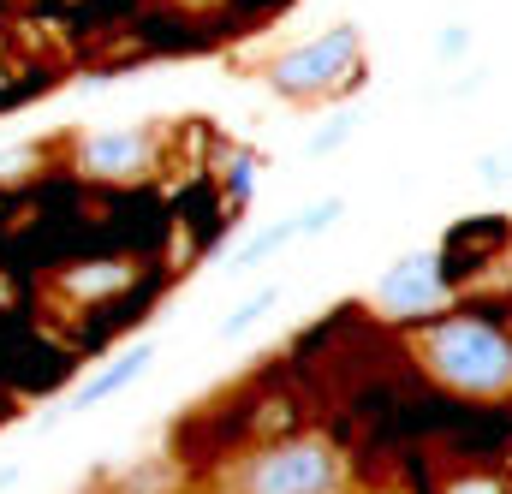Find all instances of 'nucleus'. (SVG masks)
<instances>
[{"label": "nucleus", "instance_id": "obj_13", "mask_svg": "<svg viewBox=\"0 0 512 494\" xmlns=\"http://www.w3.org/2000/svg\"><path fill=\"white\" fill-rule=\"evenodd\" d=\"M471 173L489 179V185H512V149H483V155L471 161Z\"/></svg>", "mask_w": 512, "mask_h": 494}, {"label": "nucleus", "instance_id": "obj_14", "mask_svg": "<svg viewBox=\"0 0 512 494\" xmlns=\"http://www.w3.org/2000/svg\"><path fill=\"white\" fill-rule=\"evenodd\" d=\"M471 54V30L465 24H441L435 30V60H465Z\"/></svg>", "mask_w": 512, "mask_h": 494}, {"label": "nucleus", "instance_id": "obj_2", "mask_svg": "<svg viewBox=\"0 0 512 494\" xmlns=\"http://www.w3.org/2000/svg\"><path fill=\"white\" fill-rule=\"evenodd\" d=\"M358 66H364V30L358 24H334L322 30L316 42L304 48H286L280 60H268V90L286 96V102H322L346 84H358Z\"/></svg>", "mask_w": 512, "mask_h": 494}, {"label": "nucleus", "instance_id": "obj_15", "mask_svg": "<svg viewBox=\"0 0 512 494\" xmlns=\"http://www.w3.org/2000/svg\"><path fill=\"white\" fill-rule=\"evenodd\" d=\"M447 494H507V489H501L495 477H477V471H471V477H453V483H447Z\"/></svg>", "mask_w": 512, "mask_h": 494}, {"label": "nucleus", "instance_id": "obj_1", "mask_svg": "<svg viewBox=\"0 0 512 494\" xmlns=\"http://www.w3.org/2000/svg\"><path fill=\"white\" fill-rule=\"evenodd\" d=\"M417 358L465 399H512V334L489 316H441L417 334Z\"/></svg>", "mask_w": 512, "mask_h": 494}, {"label": "nucleus", "instance_id": "obj_3", "mask_svg": "<svg viewBox=\"0 0 512 494\" xmlns=\"http://www.w3.org/2000/svg\"><path fill=\"white\" fill-rule=\"evenodd\" d=\"M340 483H346V465L316 435L274 441L239 465V494H340Z\"/></svg>", "mask_w": 512, "mask_h": 494}, {"label": "nucleus", "instance_id": "obj_10", "mask_svg": "<svg viewBox=\"0 0 512 494\" xmlns=\"http://www.w3.org/2000/svg\"><path fill=\"white\" fill-rule=\"evenodd\" d=\"M340 209H346V197H322V203H310V209H298V233H304V239H316V233H328V227L340 221Z\"/></svg>", "mask_w": 512, "mask_h": 494}, {"label": "nucleus", "instance_id": "obj_16", "mask_svg": "<svg viewBox=\"0 0 512 494\" xmlns=\"http://www.w3.org/2000/svg\"><path fill=\"white\" fill-rule=\"evenodd\" d=\"M382 494H393V489H382Z\"/></svg>", "mask_w": 512, "mask_h": 494}, {"label": "nucleus", "instance_id": "obj_11", "mask_svg": "<svg viewBox=\"0 0 512 494\" xmlns=\"http://www.w3.org/2000/svg\"><path fill=\"white\" fill-rule=\"evenodd\" d=\"M167 483H173V465L167 459H143L137 477H126V494H167Z\"/></svg>", "mask_w": 512, "mask_h": 494}, {"label": "nucleus", "instance_id": "obj_12", "mask_svg": "<svg viewBox=\"0 0 512 494\" xmlns=\"http://www.w3.org/2000/svg\"><path fill=\"white\" fill-rule=\"evenodd\" d=\"M352 114H340V120H328L322 125V131H316V137H310V143H304V155H334V149H346V143H352Z\"/></svg>", "mask_w": 512, "mask_h": 494}, {"label": "nucleus", "instance_id": "obj_4", "mask_svg": "<svg viewBox=\"0 0 512 494\" xmlns=\"http://www.w3.org/2000/svg\"><path fill=\"white\" fill-rule=\"evenodd\" d=\"M370 298H376V310H387V316H429V310H441L453 298L447 256L441 250H405V256H393Z\"/></svg>", "mask_w": 512, "mask_h": 494}, {"label": "nucleus", "instance_id": "obj_9", "mask_svg": "<svg viewBox=\"0 0 512 494\" xmlns=\"http://www.w3.org/2000/svg\"><path fill=\"white\" fill-rule=\"evenodd\" d=\"M126 280H131L126 262H90V268H84V274H72L66 286H72V292H84V298H96V292H108V286H126Z\"/></svg>", "mask_w": 512, "mask_h": 494}, {"label": "nucleus", "instance_id": "obj_7", "mask_svg": "<svg viewBox=\"0 0 512 494\" xmlns=\"http://www.w3.org/2000/svg\"><path fill=\"white\" fill-rule=\"evenodd\" d=\"M292 239H304V233H298V215H286V221H274V227H262L256 239H245V245H239V256H233V274H245V268H256V262H268V256H280V250L292 245Z\"/></svg>", "mask_w": 512, "mask_h": 494}, {"label": "nucleus", "instance_id": "obj_8", "mask_svg": "<svg viewBox=\"0 0 512 494\" xmlns=\"http://www.w3.org/2000/svg\"><path fill=\"white\" fill-rule=\"evenodd\" d=\"M274 304H280V286H262V292H251V298H245V304H239V310L221 322V340H239V334H251V328L268 316V310H274Z\"/></svg>", "mask_w": 512, "mask_h": 494}, {"label": "nucleus", "instance_id": "obj_5", "mask_svg": "<svg viewBox=\"0 0 512 494\" xmlns=\"http://www.w3.org/2000/svg\"><path fill=\"white\" fill-rule=\"evenodd\" d=\"M155 125H114V131H90L78 143V167L90 179H143L155 167Z\"/></svg>", "mask_w": 512, "mask_h": 494}, {"label": "nucleus", "instance_id": "obj_6", "mask_svg": "<svg viewBox=\"0 0 512 494\" xmlns=\"http://www.w3.org/2000/svg\"><path fill=\"white\" fill-rule=\"evenodd\" d=\"M149 358H155V340H137V346H126L108 370H96L78 393H72V411H90V405H102V399H114V393H126L137 375L149 370Z\"/></svg>", "mask_w": 512, "mask_h": 494}]
</instances>
